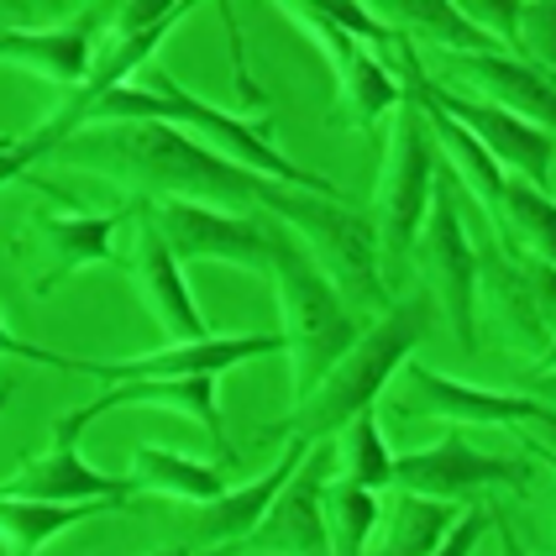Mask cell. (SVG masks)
Listing matches in <instances>:
<instances>
[{"mask_svg":"<svg viewBox=\"0 0 556 556\" xmlns=\"http://www.w3.org/2000/svg\"><path fill=\"white\" fill-rule=\"evenodd\" d=\"M59 163H85L94 174L131 179L142 200H194L237 216H263V174H252L231 157L211 153L189 131L168 122H126V126H90L74 142H63Z\"/></svg>","mask_w":556,"mask_h":556,"instance_id":"cell-1","label":"cell"},{"mask_svg":"<svg viewBox=\"0 0 556 556\" xmlns=\"http://www.w3.org/2000/svg\"><path fill=\"white\" fill-rule=\"evenodd\" d=\"M431 331V294H404L394 305L372 320L368 331L357 337V346L341 357L337 368L326 372V383L300 400L278 426H268L263 435H278V441H326V435H341L363 409L378 404V394L389 389V378L415 357V346Z\"/></svg>","mask_w":556,"mask_h":556,"instance_id":"cell-2","label":"cell"},{"mask_svg":"<svg viewBox=\"0 0 556 556\" xmlns=\"http://www.w3.org/2000/svg\"><path fill=\"white\" fill-rule=\"evenodd\" d=\"M268 248H274V283L278 309H283V352H289V368H294V394L309 400L368 326L352 315L346 294L315 263V252L300 242L294 226L268 216Z\"/></svg>","mask_w":556,"mask_h":556,"instance_id":"cell-3","label":"cell"},{"mask_svg":"<svg viewBox=\"0 0 556 556\" xmlns=\"http://www.w3.org/2000/svg\"><path fill=\"white\" fill-rule=\"evenodd\" d=\"M263 211L278 216L283 226L300 231V242L315 252V263L331 274L346 305H368L372 315L389 309V289H383V248H378V226L372 216L352 211L346 200L315 194V189H289V185H263Z\"/></svg>","mask_w":556,"mask_h":556,"instance_id":"cell-4","label":"cell"},{"mask_svg":"<svg viewBox=\"0 0 556 556\" xmlns=\"http://www.w3.org/2000/svg\"><path fill=\"white\" fill-rule=\"evenodd\" d=\"M278 352H283V331H252V337H211V341H189V346L174 341V346L148 352V357H116V363H105V357H63V352L31 346V341L5 331V357H27V363H42V368L100 378V383H111V389L148 383V378H216V372L237 368V363L278 357Z\"/></svg>","mask_w":556,"mask_h":556,"instance_id":"cell-5","label":"cell"},{"mask_svg":"<svg viewBox=\"0 0 556 556\" xmlns=\"http://www.w3.org/2000/svg\"><path fill=\"white\" fill-rule=\"evenodd\" d=\"M400 74H404V90L415 94V100H426L435 111H446L452 122H463L467 131L489 148V157H494L504 174H515V179H526V185L546 189V179H552V157H556V137H546L541 126L520 122L515 111H504V105L483 100V94L472 100V94H463V90H446L431 68L420 63V48H415V42L400 53Z\"/></svg>","mask_w":556,"mask_h":556,"instance_id":"cell-6","label":"cell"},{"mask_svg":"<svg viewBox=\"0 0 556 556\" xmlns=\"http://www.w3.org/2000/svg\"><path fill=\"white\" fill-rule=\"evenodd\" d=\"M435 174L441 163L431 153V122L426 111L404 94V105L394 111V137H389V153H383V179H378V248L383 263L394 257H415V242L426 231L431 216V194H435Z\"/></svg>","mask_w":556,"mask_h":556,"instance_id":"cell-7","label":"cell"},{"mask_svg":"<svg viewBox=\"0 0 556 556\" xmlns=\"http://www.w3.org/2000/svg\"><path fill=\"white\" fill-rule=\"evenodd\" d=\"M420 257V274L431 283L435 305L446 309V326L463 352H478V326H472V294H478V274H483V257L472 252L463 231V211H457V179L452 168L435 174V194H431V216L426 231L415 242Z\"/></svg>","mask_w":556,"mask_h":556,"instance_id":"cell-8","label":"cell"},{"mask_svg":"<svg viewBox=\"0 0 556 556\" xmlns=\"http://www.w3.org/2000/svg\"><path fill=\"white\" fill-rule=\"evenodd\" d=\"M148 216L157 220L163 242L174 248L179 263H237L248 274H274L268 211L263 216H237V211L194 205V200H148Z\"/></svg>","mask_w":556,"mask_h":556,"instance_id":"cell-9","label":"cell"},{"mask_svg":"<svg viewBox=\"0 0 556 556\" xmlns=\"http://www.w3.org/2000/svg\"><path fill=\"white\" fill-rule=\"evenodd\" d=\"M294 27L309 31V42L320 48V59L331 63V74H337V94H341V116H352V126H363V131H372V126L383 122L389 111H400L404 105V79L389 68V63L378 59V53H368L357 37H346V31L315 5V0H289V5H278Z\"/></svg>","mask_w":556,"mask_h":556,"instance_id":"cell-10","label":"cell"},{"mask_svg":"<svg viewBox=\"0 0 556 556\" xmlns=\"http://www.w3.org/2000/svg\"><path fill=\"white\" fill-rule=\"evenodd\" d=\"M90 420H100L94 404L68 409L59 426H53V446L5 478V498H42V504H94V498H116V504H126V498L137 494L131 472H100V467H90L79 457V435H85Z\"/></svg>","mask_w":556,"mask_h":556,"instance_id":"cell-11","label":"cell"},{"mask_svg":"<svg viewBox=\"0 0 556 556\" xmlns=\"http://www.w3.org/2000/svg\"><path fill=\"white\" fill-rule=\"evenodd\" d=\"M337 478V446H309V457L300 472L289 478V489L274 498V509L263 515V526L242 535L237 546H226V556L237 552H268V556H337L331 546V526H326V489Z\"/></svg>","mask_w":556,"mask_h":556,"instance_id":"cell-12","label":"cell"},{"mask_svg":"<svg viewBox=\"0 0 556 556\" xmlns=\"http://www.w3.org/2000/svg\"><path fill=\"white\" fill-rule=\"evenodd\" d=\"M394 489L426 494V498H446V504L478 498L483 489H515V494H526L530 467L515 463V457L478 452L463 431H446L435 446H420V452L394 457Z\"/></svg>","mask_w":556,"mask_h":556,"instance_id":"cell-13","label":"cell"},{"mask_svg":"<svg viewBox=\"0 0 556 556\" xmlns=\"http://www.w3.org/2000/svg\"><path fill=\"white\" fill-rule=\"evenodd\" d=\"M126 268H131V278H137V289H142L148 309L157 315V326L179 341V346H189V341H211V326H205V315H200L185 274H179L185 263H179L174 248L163 242L157 220L148 216V200H137V220H131V257H126Z\"/></svg>","mask_w":556,"mask_h":556,"instance_id":"cell-14","label":"cell"},{"mask_svg":"<svg viewBox=\"0 0 556 556\" xmlns=\"http://www.w3.org/2000/svg\"><path fill=\"white\" fill-rule=\"evenodd\" d=\"M409 383H415V400L426 415L435 420H452V426H520V420H535L546 426L552 420V404L530 400V394H515V389H478V383H463V378H446V372L426 368V363H404Z\"/></svg>","mask_w":556,"mask_h":556,"instance_id":"cell-15","label":"cell"},{"mask_svg":"<svg viewBox=\"0 0 556 556\" xmlns=\"http://www.w3.org/2000/svg\"><path fill=\"white\" fill-rule=\"evenodd\" d=\"M122 220H137V200L122 205V211H111V216H90V211H74V216H37L31 220V242L42 248L48 274L37 278L31 289H37V294H53V289L68 283L79 268L111 263V257H116L111 242H116Z\"/></svg>","mask_w":556,"mask_h":556,"instance_id":"cell-16","label":"cell"},{"mask_svg":"<svg viewBox=\"0 0 556 556\" xmlns=\"http://www.w3.org/2000/svg\"><path fill=\"white\" fill-rule=\"evenodd\" d=\"M463 79H472L483 100H494L504 111H515L520 122L541 126L556 137V79L541 74L535 63L515 59V53H467V59H446Z\"/></svg>","mask_w":556,"mask_h":556,"instance_id":"cell-17","label":"cell"},{"mask_svg":"<svg viewBox=\"0 0 556 556\" xmlns=\"http://www.w3.org/2000/svg\"><path fill=\"white\" fill-rule=\"evenodd\" d=\"M309 457L305 441H283V457H278L263 478H252L242 489H226L216 504H205L200 515H194V541L200 546H237L242 535L263 526V515L274 509V498L289 489V478L300 472V463Z\"/></svg>","mask_w":556,"mask_h":556,"instance_id":"cell-18","label":"cell"},{"mask_svg":"<svg viewBox=\"0 0 556 556\" xmlns=\"http://www.w3.org/2000/svg\"><path fill=\"white\" fill-rule=\"evenodd\" d=\"M0 53H5V63H16V68H31V74L53 79V85H63V90H79V85L94 74V59H100L94 16L74 22V27H53V31L5 27Z\"/></svg>","mask_w":556,"mask_h":556,"instance_id":"cell-19","label":"cell"},{"mask_svg":"<svg viewBox=\"0 0 556 556\" xmlns=\"http://www.w3.org/2000/svg\"><path fill=\"white\" fill-rule=\"evenodd\" d=\"M90 404H94V415H111V409H122V404H157V409H168V415H189V420L205 426L211 446L220 452V463L237 467V452H231V441H226V420H220V404H216V378H148V383L105 389V394Z\"/></svg>","mask_w":556,"mask_h":556,"instance_id":"cell-20","label":"cell"},{"mask_svg":"<svg viewBox=\"0 0 556 556\" xmlns=\"http://www.w3.org/2000/svg\"><path fill=\"white\" fill-rule=\"evenodd\" d=\"M378 22H389L394 31H404L415 48L431 42L446 59H467V53H498V42H489L483 31L463 16L457 0H389V5H372Z\"/></svg>","mask_w":556,"mask_h":556,"instance_id":"cell-21","label":"cell"},{"mask_svg":"<svg viewBox=\"0 0 556 556\" xmlns=\"http://www.w3.org/2000/svg\"><path fill=\"white\" fill-rule=\"evenodd\" d=\"M457 504L446 498H426V494H404V489H389V504H383V520H378V546L368 556H431L452 526H457Z\"/></svg>","mask_w":556,"mask_h":556,"instance_id":"cell-22","label":"cell"},{"mask_svg":"<svg viewBox=\"0 0 556 556\" xmlns=\"http://www.w3.org/2000/svg\"><path fill=\"white\" fill-rule=\"evenodd\" d=\"M415 100V94H409ZM420 111H426V122H431V131L441 137V148L452 153V179L467 189V194H478V205L489 211V220L498 226V216H504V185H509V174L498 168L494 157H489V148L467 131L463 122H452L446 111H435V105H426V100H415Z\"/></svg>","mask_w":556,"mask_h":556,"instance_id":"cell-23","label":"cell"},{"mask_svg":"<svg viewBox=\"0 0 556 556\" xmlns=\"http://www.w3.org/2000/svg\"><path fill=\"white\" fill-rule=\"evenodd\" d=\"M231 467H216V463H194V457H179L168 446H137L131 452V483L137 489H153V494H168V498H189V504H216L231 478Z\"/></svg>","mask_w":556,"mask_h":556,"instance_id":"cell-24","label":"cell"},{"mask_svg":"<svg viewBox=\"0 0 556 556\" xmlns=\"http://www.w3.org/2000/svg\"><path fill=\"white\" fill-rule=\"evenodd\" d=\"M116 498H94V504H42V498H5L0 494V530L11 556H37L53 535L74 530L90 515H116Z\"/></svg>","mask_w":556,"mask_h":556,"instance_id":"cell-25","label":"cell"},{"mask_svg":"<svg viewBox=\"0 0 556 556\" xmlns=\"http://www.w3.org/2000/svg\"><path fill=\"white\" fill-rule=\"evenodd\" d=\"M498 237H504V252H509V257H515V252H530V257H541V263L556 268V200L546 189H535L509 174Z\"/></svg>","mask_w":556,"mask_h":556,"instance_id":"cell-26","label":"cell"},{"mask_svg":"<svg viewBox=\"0 0 556 556\" xmlns=\"http://www.w3.org/2000/svg\"><path fill=\"white\" fill-rule=\"evenodd\" d=\"M337 478L341 483H357V489H372V494H389L394 489V457H389V441L378 431V415L372 409H363L337 435Z\"/></svg>","mask_w":556,"mask_h":556,"instance_id":"cell-27","label":"cell"},{"mask_svg":"<svg viewBox=\"0 0 556 556\" xmlns=\"http://www.w3.org/2000/svg\"><path fill=\"white\" fill-rule=\"evenodd\" d=\"M378 520H383V498L372 494V489L331 478V489H326V526H331L337 556H368Z\"/></svg>","mask_w":556,"mask_h":556,"instance_id":"cell-28","label":"cell"},{"mask_svg":"<svg viewBox=\"0 0 556 556\" xmlns=\"http://www.w3.org/2000/svg\"><path fill=\"white\" fill-rule=\"evenodd\" d=\"M315 5H320V11H326L346 37H357L363 48H389L394 63H400V53L409 48V37L394 31L389 22H378V16H372V5H363V0H315Z\"/></svg>","mask_w":556,"mask_h":556,"instance_id":"cell-29","label":"cell"},{"mask_svg":"<svg viewBox=\"0 0 556 556\" xmlns=\"http://www.w3.org/2000/svg\"><path fill=\"white\" fill-rule=\"evenodd\" d=\"M463 16L489 42H498V53L526 59V48H520V0H463Z\"/></svg>","mask_w":556,"mask_h":556,"instance_id":"cell-30","label":"cell"},{"mask_svg":"<svg viewBox=\"0 0 556 556\" xmlns=\"http://www.w3.org/2000/svg\"><path fill=\"white\" fill-rule=\"evenodd\" d=\"M520 48H526V63L556 79V0L520 5Z\"/></svg>","mask_w":556,"mask_h":556,"instance_id":"cell-31","label":"cell"},{"mask_svg":"<svg viewBox=\"0 0 556 556\" xmlns=\"http://www.w3.org/2000/svg\"><path fill=\"white\" fill-rule=\"evenodd\" d=\"M515 268H520V283H526V300L535 309V326L546 331V341L556 337V268L530 257V252H515Z\"/></svg>","mask_w":556,"mask_h":556,"instance_id":"cell-32","label":"cell"},{"mask_svg":"<svg viewBox=\"0 0 556 556\" xmlns=\"http://www.w3.org/2000/svg\"><path fill=\"white\" fill-rule=\"evenodd\" d=\"M483 530H494V504L472 498L463 515H457L452 535H446V541H441L431 556H472V546H478V535H483Z\"/></svg>","mask_w":556,"mask_h":556,"instance_id":"cell-33","label":"cell"},{"mask_svg":"<svg viewBox=\"0 0 556 556\" xmlns=\"http://www.w3.org/2000/svg\"><path fill=\"white\" fill-rule=\"evenodd\" d=\"M494 530H498V556H530L526 552V541L515 535V526H509V515L494 504Z\"/></svg>","mask_w":556,"mask_h":556,"instance_id":"cell-34","label":"cell"},{"mask_svg":"<svg viewBox=\"0 0 556 556\" xmlns=\"http://www.w3.org/2000/svg\"><path fill=\"white\" fill-rule=\"evenodd\" d=\"M520 394H530V400H541V404H552L556 409V368H546V372H535Z\"/></svg>","mask_w":556,"mask_h":556,"instance_id":"cell-35","label":"cell"},{"mask_svg":"<svg viewBox=\"0 0 556 556\" xmlns=\"http://www.w3.org/2000/svg\"><path fill=\"white\" fill-rule=\"evenodd\" d=\"M546 368H556V337H552V346L541 352V372H546Z\"/></svg>","mask_w":556,"mask_h":556,"instance_id":"cell-36","label":"cell"},{"mask_svg":"<svg viewBox=\"0 0 556 556\" xmlns=\"http://www.w3.org/2000/svg\"><path fill=\"white\" fill-rule=\"evenodd\" d=\"M148 556H189L185 546H168V552H148Z\"/></svg>","mask_w":556,"mask_h":556,"instance_id":"cell-37","label":"cell"}]
</instances>
